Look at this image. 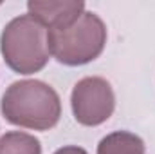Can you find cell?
Instances as JSON below:
<instances>
[{
	"mask_svg": "<svg viewBox=\"0 0 155 154\" xmlns=\"http://www.w3.org/2000/svg\"><path fill=\"white\" fill-rule=\"evenodd\" d=\"M0 111L5 121L16 127L49 131L60 121L61 100L41 80H18L5 89L0 100Z\"/></svg>",
	"mask_w": 155,
	"mask_h": 154,
	"instance_id": "cell-1",
	"label": "cell"
},
{
	"mask_svg": "<svg viewBox=\"0 0 155 154\" xmlns=\"http://www.w3.org/2000/svg\"><path fill=\"white\" fill-rule=\"evenodd\" d=\"M0 53L9 69L18 75H35L49 62L47 29L29 13L13 18L0 35Z\"/></svg>",
	"mask_w": 155,
	"mask_h": 154,
	"instance_id": "cell-2",
	"label": "cell"
},
{
	"mask_svg": "<svg viewBox=\"0 0 155 154\" xmlns=\"http://www.w3.org/2000/svg\"><path fill=\"white\" fill-rule=\"evenodd\" d=\"M107 26L90 11H85L76 22L61 29L47 31L49 53L60 64L78 67L96 60L107 45Z\"/></svg>",
	"mask_w": 155,
	"mask_h": 154,
	"instance_id": "cell-3",
	"label": "cell"
},
{
	"mask_svg": "<svg viewBox=\"0 0 155 154\" xmlns=\"http://www.w3.org/2000/svg\"><path fill=\"white\" fill-rule=\"evenodd\" d=\"M71 107L78 123L85 127H97L105 123L116 109V94L101 76H85L71 93Z\"/></svg>",
	"mask_w": 155,
	"mask_h": 154,
	"instance_id": "cell-4",
	"label": "cell"
},
{
	"mask_svg": "<svg viewBox=\"0 0 155 154\" xmlns=\"http://www.w3.org/2000/svg\"><path fill=\"white\" fill-rule=\"evenodd\" d=\"M29 15L38 20L40 24L51 31V29H61L76 22L85 13V2L81 0H31L27 2Z\"/></svg>",
	"mask_w": 155,
	"mask_h": 154,
	"instance_id": "cell-5",
	"label": "cell"
},
{
	"mask_svg": "<svg viewBox=\"0 0 155 154\" xmlns=\"http://www.w3.org/2000/svg\"><path fill=\"white\" fill-rule=\"evenodd\" d=\"M97 154H146V145L130 131H116L99 142Z\"/></svg>",
	"mask_w": 155,
	"mask_h": 154,
	"instance_id": "cell-6",
	"label": "cell"
},
{
	"mask_svg": "<svg viewBox=\"0 0 155 154\" xmlns=\"http://www.w3.org/2000/svg\"><path fill=\"white\" fill-rule=\"evenodd\" d=\"M0 154H41V143L33 134L11 131L0 138Z\"/></svg>",
	"mask_w": 155,
	"mask_h": 154,
	"instance_id": "cell-7",
	"label": "cell"
},
{
	"mask_svg": "<svg viewBox=\"0 0 155 154\" xmlns=\"http://www.w3.org/2000/svg\"><path fill=\"white\" fill-rule=\"evenodd\" d=\"M54 154H88L83 147H78V145H65L58 151H54Z\"/></svg>",
	"mask_w": 155,
	"mask_h": 154,
	"instance_id": "cell-8",
	"label": "cell"
}]
</instances>
